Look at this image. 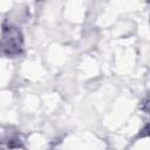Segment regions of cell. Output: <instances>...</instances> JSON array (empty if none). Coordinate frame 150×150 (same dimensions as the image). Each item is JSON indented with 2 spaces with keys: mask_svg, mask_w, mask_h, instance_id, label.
Masks as SVG:
<instances>
[{
  "mask_svg": "<svg viewBox=\"0 0 150 150\" xmlns=\"http://www.w3.org/2000/svg\"><path fill=\"white\" fill-rule=\"evenodd\" d=\"M20 47H21V36L19 30L9 28L2 36V42H1L2 50L8 55H13L19 53Z\"/></svg>",
  "mask_w": 150,
  "mask_h": 150,
  "instance_id": "obj_1",
  "label": "cell"
}]
</instances>
